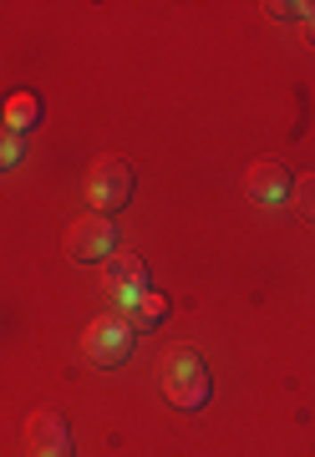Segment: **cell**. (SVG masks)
Here are the masks:
<instances>
[{
  "instance_id": "obj_1",
  "label": "cell",
  "mask_w": 315,
  "mask_h": 457,
  "mask_svg": "<svg viewBox=\"0 0 315 457\" xmlns=\"http://www.w3.org/2000/svg\"><path fill=\"white\" fill-rule=\"evenodd\" d=\"M158 381H163V392L173 407H203L209 402V366L194 345H168L163 361H158Z\"/></svg>"
},
{
  "instance_id": "obj_2",
  "label": "cell",
  "mask_w": 315,
  "mask_h": 457,
  "mask_svg": "<svg viewBox=\"0 0 315 457\" xmlns=\"http://www.w3.org/2000/svg\"><path fill=\"white\" fill-rule=\"evenodd\" d=\"M133 341H137V330H133L128 315H97L82 336V351H87V361H97V366H117V361L133 356Z\"/></svg>"
},
{
  "instance_id": "obj_3",
  "label": "cell",
  "mask_w": 315,
  "mask_h": 457,
  "mask_svg": "<svg viewBox=\"0 0 315 457\" xmlns=\"http://www.w3.org/2000/svg\"><path fill=\"white\" fill-rule=\"evenodd\" d=\"M87 198H92L97 213L122 209V204L133 198V168L122 163V158H97L92 173H87Z\"/></svg>"
},
{
  "instance_id": "obj_4",
  "label": "cell",
  "mask_w": 315,
  "mask_h": 457,
  "mask_svg": "<svg viewBox=\"0 0 315 457\" xmlns=\"http://www.w3.org/2000/svg\"><path fill=\"white\" fill-rule=\"evenodd\" d=\"M117 245V228L107 213H77L67 228V254L77 264H92V260H107Z\"/></svg>"
},
{
  "instance_id": "obj_5",
  "label": "cell",
  "mask_w": 315,
  "mask_h": 457,
  "mask_svg": "<svg viewBox=\"0 0 315 457\" xmlns=\"http://www.w3.org/2000/svg\"><path fill=\"white\" fill-rule=\"evenodd\" d=\"M143 285H148V270H143V260H137L133 249L107 254V264H102V290L117 295V300H137Z\"/></svg>"
},
{
  "instance_id": "obj_6",
  "label": "cell",
  "mask_w": 315,
  "mask_h": 457,
  "mask_svg": "<svg viewBox=\"0 0 315 457\" xmlns=\"http://www.w3.org/2000/svg\"><path fill=\"white\" fill-rule=\"evenodd\" d=\"M26 447L31 457H71V432L62 411H36L26 422Z\"/></svg>"
},
{
  "instance_id": "obj_7",
  "label": "cell",
  "mask_w": 315,
  "mask_h": 457,
  "mask_svg": "<svg viewBox=\"0 0 315 457\" xmlns=\"http://www.w3.org/2000/svg\"><path fill=\"white\" fill-rule=\"evenodd\" d=\"M245 194L254 198V204H280V198L290 194V168L275 163V158L254 163L249 168V179H245Z\"/></svg>"
},
{
  "instance_id": "obj_8",
  "label": "cell",
  "mask_w": 315,
  "mask_h": 457,
  "mask_svg": "<svg viewBox=\"0 0 315 457\" xmlns=\"http://www.w3.org/2000/svg\"><path fill=\"white\" fill-rule=\"evenodd\" d=\"M133 305H137V311L128 315V320H133V330H137V326H158V320L168 315V300H163V295H148V290L137 295Z\"/></svg>"
},
{
  "instance_id": "obj_9",
  "label": "cell",
  "mask_w": 315,
  "mask_h": 457,
  "mask_svg": "<svg viewBox=\"0 0 315 457\" xmlns=\"http://www.w3.org/2000/svg\"><path fill=\"white\" fill-rule=\"evenodd\" d=\"M290 204H295V213L315 228V173H305V179H300L295 188H290Z\"/></svg>"
},
{
  "instance_id": "obj_10",
  "label": "cell",
  "mask_w": 315,
  "mask_h": 457,
  "mask_svg": "<svg viewBox=\"0 0 315 457\" xmlns=\"http://www.w3.org/2000/svg\"><path fill=\"white\" fill-rule=\"evenodd\" d=\"M26 122H36V97H11V132H21Z\"/></svg>"
},
{
  "instance_id": "obj_11",
  "label": "cell",
  "mask_w": 315,
  "mask_h": 457,
  "mask_svg": "<svg viewBox=\"0 0 315 457\" xmlns=\"http://www.w3.org/2000/svg\"><path fill=\"white\" fill-rule=\"evenodd\" d=\"M16 158H21V132L0 128V173H5V168L16 163Z\"/></svg>"
},
{
  "instance_id": "obj_12",
  "label": "cell",
  "mask_w": 315,
  "mask_h": 457,
  "mask_svg": "<svg viewBox=\"0 0 315 457\" xmlns=\"http://www.w3.org/2000/svg\"><path fill=\"white\" fill-rule=\"evenodd\" d=\"M300 26H305V36H311V41H315V5H311V11H305V21H300Z\"/></svg>"
}]
</instances>
